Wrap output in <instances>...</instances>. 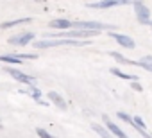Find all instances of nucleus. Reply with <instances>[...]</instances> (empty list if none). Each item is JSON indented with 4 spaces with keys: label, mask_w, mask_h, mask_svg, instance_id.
<instances>
[{
    "label": "nucleus",
    "mask_w": 152,
    "mask_h": 138,
    "mask_svg": "<svg viewBox=\"0 0 152 138\" xmlns=\"http://www.w3.org/2000/svg\"><path fill=\"white\" fill-rule=\"evenodd\" d=\"M64 45H70V47H83V45H90V41L64 40V38H59V40H38V41H34V47H36V48H50V47H64Z\"/></svg>",
    "instance_id": "f257e3e1"
},
{
    "label": "nucleus",
    "mask_w": 152,
    "mask_h": 138,
    "mask_svg": "<svg viewBox=\"0 0 152 138\" xmlns=\"http://www.w3.org/2000/svg\"><path fill=\"white\" fill-rule=\"evenodd\" d=\"M72 27L73 29H81V31H97V32L115 29L109 23H99V22H72Z\"/></svg>",
    "instance_id": "f03ea898"
},
{
    "label": "nucleus",
    "mask_w": 152,
    "mask_h": 138,
    "mask_svg": "<svg viewBox=\"0 0 152 138\" xmlns=\"http://www.w3.org/2000/svg\"><path fill=\"white\" fill-rule=\"evenodd\" d=\"M4 70L9 74V76H13L16 81H20V83H23V84H29V86H34V77H31V76H27L25 72H22V70H16V68H9V66H6Z\"/></svg>",
    "instance_id": "7ed1b4c3"
},
{
    "label": "nucleus",
    "mask_w": 152,
    "mask_h": 138,
    "mask_svg": "<svg viewBox=\"0 0 152 138\" xmlns=\"http://www.w3.org/2000/svg\"><path fill=\"white\" fill-rule=\"evenodd\" d=\"M134 11H136V16L140 20V23L150 25V9H147V6L143 2H134Z\"/></svg>",
    "instance_id": "20e7f679"
},
{
    "label": "nucleus",
    "mask_w": 152,
    "mask_h": 138,
    "mask_svg": "<svg viewBox=\"0 0 152 138\" xmlns=\"http://www.w3.org/2000/svg\"><path fill=\"white\" fill-rule=\"evenodd\" d=\"M32 40H34V32H22V34H16V36L9 38L7 41L11 45H16V47H25V45L32 43Z\"/></svg>",
    "instance_id": "39448f33"
},
{
    "label": "nucleus",
    "mask_w": 152,
    "mask_h": 138,
    "mask_svg": "<svg viewBox=\"0 0 152 138\" xmlns=\"http://www.w3.org/2000/svg\"><path fill=\"white\" fill-rule=\"evenodd\" d=\"M111 38H115V41L118 45H122L124 48H134L136 47V43H134V40L131 36H125V34H111Z\"/></svg>",
    "instance_id": "423d86ee"
},
{
    "label": "nucleus",
    "mask_w": 152,
    "mask_h": 138,
    "mask_svg": "<svg viewBox=\"0 0 152 138\" xmlns=\"http://www.w3.org/2000/svg\"><path fill=\"white\" fill-rule=\"evenodd\" d=\"M104 122H106V129H107L111 134H115L116 138H129V136H127V133H124V131H122L116 124H113V122H111L106 115H104Z\"/></svg>",
    "instance_id": "0eeeda50"
},
{
    "label": "nucleus",
    "mask_w": 152,
    "mask_h": 138,
    "mask_svg": "<svg viewBox=\"0 0 152 138\" xmlns=\"http://www.w3.org/2000/svg\"><path fill=\"white\" fill-rule=\"evenodd\" d=\"M48 99H50L59 109H66V102H64V99H63L57 92H48Z\"/></svg>",
    "instance_id": "6e6552de"
},
{
    "label": "nucleus",
    "mask_w": 152,
    "mask_h": 138,
    "mask_svg": "<svg viewBox=\"0 0 152 138\" xmlns=\"http://www.w3.org/2000/svg\"><path fill=\"white\" fill-rule=\"evenodd\" d=\"M120 4H125V2H116V0H104V2H90L88 6H90V7H115V6H120Z\"/></svg>",
    "instance_id": "1a4fd4ad"
},
{
    "label": "nucleus",
    "mask_w": 152,
    "mask_h": 138,
    "mask_svg": "<svg viewBox=\"0 0 152 138\" xmlns=\"http://www.w3.org/2000/svg\"><path fill=\"white\" fill-rule=\"evenodd\" d=\"M48 25H50L52 29H63V32H64L66 29H70V27H72V22H68V20H63V18H61V20H52Z\"/></svg>",
    "instance_id": "9d476101"
},
{
    "label": "nucleus",
    "mask_w": 152,
    "mask_h": 138,
    "mask_svg": "<svg viewBox=\"0 0 152 138\" xmlns=\"http://www.w3.org/2000/svg\"><path fill=\"white\" fill-rule=\"evenodd\" d=\"M0 61H4V63H13V65H20V63H22V57L16 56V54H0Z\"/></svg>",
    "instance_id": "9b49d317"
},
{
    "label": "nucleus",
    "mask_w": 152,
    "mask_h": 138,
    "mask_svg": "<svg viewBox=\"0 0 152 138\" xmlns=\"http://www.w3.org/2000/svg\"><path fill=\"white\" fill-rule=\"evenodd\" d=\"M91 129H93V131H95L100 138H113V134H111L106 127H102L100 124H91Z\"/></svg>",
    "instance_id": "f8f14e48"
},
{
    "label": "nucleus",
    "mask_w": 152,
    "mask_h": 138,
    "mask_svg": "<svg viewBox=\"0 0 152 138\" xmlns=\"http://www.w3.org/2000/svg\"><path fill=\"white\" fill-rule=\"evenodd\" d=\"M111 74H113V76H116V77L127 79V81H138V77H136V76H132V74H125V72L118 70V68H111Z\"/></svg>",
    "instance_id": "ddd939ff"
},
{
    "label": "nucleus",
    "mask_w": 152,
    "mask_h": 138,
    "mask_svg": "<svg viewBox=\"0 0 152 138\" xmlns=\"http://www.w3.org/2000/svg\"><path fill=\"white\" fill-rule=\"evenodd\" d=\"M138 66H141V68H145V70L152 72V56H143L138 61Z\"/></svg>",
    "instance_id": "4468645a"
},
{
    "label": "nucleus",
    "mask_w": 152,
    "mask_h": 138,
    "mask_svg": "<svg viewBox=\"0 0 152 138\" xmlns=\"http://www.w3.org/2000/svg\"><path fill=\"white\" fill-rule=\"evenodd\" d=\"M32 22V18H22V20H13V22H6V23H2L0 27L2 29H11V27H15V25H20V23H31Z\"/></svg>",
    "instance_id": "2eb2a0df"
},
{
    "label": "nucleus",
    "mask_w": 152,
    "mask_h": 138,
    "mask_svg": "<svg viewBox=\"0 0 152 138\" xmlns=\"http://www.w3.org/2000/svg\"><path fill=\"white\" fill-rule=\"evenodd\" d=\"M109 56H111V57H115L118 63H125V65H138L136 61H131V59H127L125 56H122V54H118V52H109Z\"/></svg>",
    "instance_id": "dca6fc26"
},
{
    "label": "nucleus",
    "mask_w": 152,
    "mask_h": 138,
    "mask_svg": "<svg viewBox=\"0 0 152 138\" xmlns=\"http://www.w3.org/2000/svg\"><path fill=\"white\" fill-rule=\"evenodd\" d=\"M36 133H38V136H39V138H54V136H52L48 131H45L43 127H38V129H36Z\"/></svg>",
    "instance_id": "f3484780"
},
{
    "label": "nucleus",
    "mask_w": 152,
    "mask_h": 138,
    "mask_svg": "<svg viewBox=\"0 0 152 138\" xmlns=\"http://www.w3.org/2000/svg\"><path fill=\"white\" fill-rule=\"evenodd\" d=\"M29 93H31V97H34L36 101H39V97H41V92L36 88V86H31V90H29Z\"/></svg>",
    "instance_id": "a211bd4d"
},
{
    "label": "nucleus",
    "mask_w": 152,
    "mask_h": 138,
    "mask_svg": "<svg viewBox=\"0 0 152 138\" xmlns=\"http://www.w3.org/2000/svg\"><path fill=\"white\" fill-rule=\"evenodd\" d=\"M118 117H120L124 122H127V124H131V126H132V118H131L129 115H125V113H122V111H120V113H118Z\"/></svg>",
    "instance_id": "6ab92c4d"
},
{
    "label": "nucleus",
    "mask_w": 152,
    "mask_h": 138,
    "mask_svg": "<svg viewBox=\"0 0 152 138\" xmlns=\"http://www.w3.org/2000/svg\"><path fill=\"white\" fill-rule=\"evenodd\" d=\"M131 86H132V90H136V92H141V84H140V83L132 81V83H131Z\"/></svg>",
    "instance_id": "aec40b11"
},
{
    "label": "nucleus",
    "mask_w": 152,
    "mask_h": 138,
    "mask_svg": "<svg viewBox=\"0 0 152 138\" xmlns=\"http://www.w3.org/2000/svg\"><path fill=\"white\" fill-rule=\"evenodd\" d=\"M0 129H2V122H0Z\"/></svg>",
    "instance_id": "412c9836"
},
{
    "label": "nucleus",
    "mask_w": 152,
    "mask_h": 138,
    "mask_svg": "<svg viewBox=\"0 0 152 138\" xmlns=\"http://www.w3.org/2000/svg\"><path fill=\"white\" fill-rule=\"evenodd\" d=\"M150 25H152V22H150Z\"/></svg>",
    "instance_id": "4be33fe9"
}]
</instances>
